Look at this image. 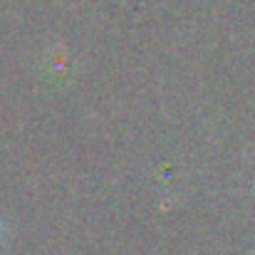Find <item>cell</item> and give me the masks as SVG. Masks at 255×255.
Listing matches in <instances>:
<instances>
[{"instance_id":"cell-1","label":"cell","mask_w":255,"mask_h":255,"mask_svg":"<svg viewBox=\"0 0 255 255\" xmlns=\"http://www.w3.org/2000/svg\"><path fill=\"white\" fill-rule=\"evenodd\" d=\"M2 233H5V228H2V221H0V238H2Z\"/></svg>"}]
</instances>
